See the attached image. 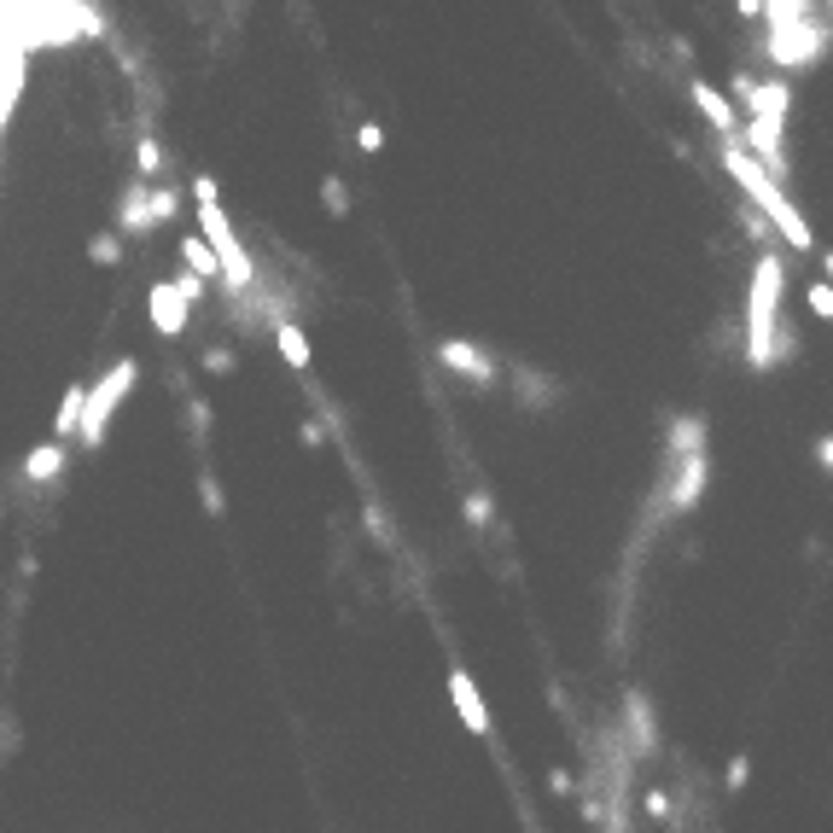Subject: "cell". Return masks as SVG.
<instances>
[{
    "label": "cell",
    "instance_id": "1",
    "mask_svg": "<svg viewBox=\"0 0 833 833\" xmlns=\"http://www.w3.org/2000/svg\"><path fill=\"white\" fill-rule=\"evenodd\" d=\"M758 18H781V24H769V65L781 71H810L816 58L833 47V24H810L816 7H758Z\"/></svg>",
    "mask_w": 833,
    "mask_h": 833
},
{
    "label": "cell",
    "instance_id": "2",
    "mask_svg": "<svg viewBox=\"0 0 833 833\" xmlns=\"http://www.w3.org/2000/svg\"><path fill=\"white\" fill-rule=\"evenodd\" d=\"M781 315V257L758 251V269H751V298H746V368L769 374V333H776Z\"/></svg>",
    "mask_w": 833,
    "mask_h": 833
},
{
    "label": "cell",
    "instance_id": "3",
    "mask_svg": "<svg viewBox=\"0 0 833 833\" xmlns=\"http://www.w3.org/2000/svg\"><path fill=\"white\" fill-rule=\"evenodd\" d=\"M193 193H198V216H205V246L216 251L221 274H228V286L246 292V286H251V257L239 251L228 216H221V205H216V175H193Z\"/></svg>",
    "mask_w": 833,
    "mask_h": 833
},
{
    "label": "cell",
    "instance_id": "4",
    "mask_svg": "<svg viewBox=\"0 0 833 833\" xmlns=\"http://www.w3.org/2000/svg\"><path fill=\"white\" fill-rule=\"evenodd\" d=\"M134 379H140V361H134V356H123V361H117V368H111L106 379H99V385H88V402H83V425H76L88 450H99V437H106V420L117 414V402H123V391H129Z\"/></svg>",
    "mask_w": 833,
    "mask_h": 833
},
{
    "label": "cell",
    "instance_id": "5",
    "mask_svg": "<svg viewBox=\"0 0 833 833\" xmlns=\"http://www.w3.org/2000/svg\"><path fill=\"white\" fill-rule=\"evenodd\" d=\"M618 740H624V751H636V758H647V751L659 746V735H653V705H647V694H641V688H629V694H624V723H618Z\"/></svg>",
    "mask_w": 833,
    "mask_h": 833
},
{
    "label": "cell",
    "instance_id": "6",
    "mask_svg": "<svg viewBox=\"0 0 833 833\" xmlns=\"http://www.w3.org/2000/svg\"><path fill=\"white\" fill-rule=\"evenodd\" d=\"M437 361H443V368H450V374L473 379V385H490V379H496L490 356H484L478 344H466V338H443V344H437Z\"/></svg>",
    "mask_w": 833,
    "mask_h": 833
},
{
    "label": "cell",
    "instance_id": "7",
    "mask_svg": "<svg viewBox=\"0 0 833 833\" xmlns=\"http://www.w3.org/2000/svg\"><path fill=\"white\" fill-rule=\"evenodd\" d=\"M688 94H694V106L705 111V123L717 129L723 140H740V111L728 106V94H717L711 83H688Z\"/></svg>",
    "mask_w": 833,
    "mask_h": 833
},
{
    "label": "cell",
    "instance_id": "8",
    "mask_svg": "<svg viewBox=\"0 0 833 833\" xmlns=\"http://www.w3.org/2000/svg\"><path fill=\"white\" fill-rule=\"evenodd\" d=\"M450 700H455L461 723L473 728V735H490V705L478 700V688H473V677H466V670H450Z\"/></svg>",
    "mask_w": 833,
    "mask_h": 833
},
{
    "label": "cell",
    "instance_id": "9",
    "mask_svg": "<svg viewBox=\"0 0 833 833\" xmlns=\"http://www.w3.org/2000/svg\"><path fill=\"white\" fill-rule=\"evenodd\" d=\"M117 228H123V234H152V228H158L152 187H147V181H134V187L123 193V205H117Z\"/></svg>",
    "mask_w": 833,
    "mask_h": 833
},
{
    "label": "cell",
    "instance_id": "10",
    "mask_svg": "<svg viewBox=\"0 0 833 833\" xmlns=\"http://www.w3.org/2000/svg\"><path fill=\"white\" fill-rule=\"evenodd\" d=\"M688 455H705V420H700V414H682V420L664 432V466H670V461H688Z\"/></svg>",
    "mask_w": 833,
    "mask_h": 833
},
{
    "label": "cell",
    "instance_id": "11",
    "mask_svg": "<svg viewBox=\"0 0 833 833\" xmlns=\"http://www.w3.org/2000/svg\"><path fill=\"white\" fill-rule=\"evenodd\" d=\"M152 327L164 338H181V327H187V303L175 298V286H152Z\"/></svg>",
    "mask_w": 833,
    "mask_h": 833
},
{
    "label": "cell",
    "instance_id": "12",
    "mask_svg": "<svg viewBox=\"0 0 833 833\" xmlns=\"http://www.w3.org/2000/svg\"><path fill=\"white\" fill-rule=\"evenodd\" d=\"M58 473H65V443H42V450H30V461H24V478L30 484H47Z\"/></svg>",
    "mask_w": 833,
    "mask_h": 833
},
{
    "label": "cell",
    "instance_id": "13",
    "mask_svg": "<svg viewBox=\"0 0 833 833\" xmlns=\"http://www.w3.org/2000/svg\"><path fill=\"white\" fill-rule=\"evenodd\" d=\"M83 402H88V385H71L65 402H58V414H53V443H65L76 425H83Z\"/></svg>",
    "mask_w": 833,
    "mask_h": 833
},
{
    "label": "cell",
    "instance_id": "14",
    "mask_svg": "<svg viewBox=\"0 0 833 833\" xmlns=\"http://www.w3.org/2000/svg\"><path fill=\"white\" fill-rule=\"evenodd\" d=\"M274 350H280L286 368H310V338H303V327H292V321L274 327Z\"/></svg>",
    "mask_w": 833,
    "mask_h": 833
},
{
    "label": "cell",
    "instance_id": "15",
    "mask_svg": "<svg viewBox=\"0 0 833 833\" xmlns=\"http://www.w3.org/2000/svg\"><path fill=\"white\" fill-rule=\"evenodd\" d=\"M181 262H187V269H193L198 280H216V274H221L216 251H210V246H205V239H198V234H187V239H181Z\"/></svg>",
    "mask_w": 833,
    "mask_h": 833
},
{
    "label": "cell",
    "instance_id": "16",
    "mask_svg": "<svg viewBox=\"0 0 833 833\" xmlns=\"http://www.w3.org/2000/svg\"><path fill=\"white\" fill-rule=\"evenodd\" d=\"M88 262H99V269H117V262H123V239H117V234H94V239H88Z\"/></svg>",
    "mask_w": 833,
    "mask_h": 833
},
{
    "label": "cell",
    "instance_id": "17",
    "mask_svg": "<svg viewBox=\"0 0 833 833\" xmlns=\"http://www.w3.org/2000/svg\"><path fill=\"white\" fill-rule=\"evenodd\" d=\"M134 170H140V181H152V175H164V147H158V140L147 134L134 147Z\"/></svg>",
    "mask_w": 833,
    "mask_h": 833
},
{
    "label": "cell",
    "instance_id": "18",
    "mask_svg": "<svg viewBox=\"0 0 833 833\" xmlns=\"http://www.w3.org/2000/svg\"><path fill=\"white\" fill-rule=\"evenodd\" d=\"M321 205H327L333 216H350V187H344L338 175H327V181H321Z\"/></svg>",
    "mask_w": 833,
    "mask_h": 833
},
{
    "label": "cell",
    "instance_id": "19",
    "mask_svg": "<svg viewBox=\"0 0 833 833\" xmlns=\"http://www.w3.org/2000/svg\"><path fill=\"white\" fill-rule=\"evenodd\" d=\"M461 513H466V524H473V531H484V524H490V496H484V490H473V496H466V507H461Z\"/></svg>",
    "mask_w": 833,
    "mask_h": 833
},
{
    "label": "cell",
    "instance_id": "20",
    "mask_svg": "<svg viewBox=\"0 0 833 833\" xmlns=\"http://www.w3.org/2000/svg\"><path fill=\"white\" fill-rule=\"evenodd\" d=\"M647 816L677 827V799H670V792H647Z\"/></svg>",
    "mask_w": 833,
    "mask_h": 833
},
{
    "label": "cell",
    "instance_id": "21",
    "mask_svg": "<svg viewBox=\"0 0 833 833\" xmlns=\"http://www.w3.org/2000/svg\"><path fill=\"white\" fill-rule=\"evenodd\" d=\"M804 303H810V310H816L822 321H833V286H827V280H816V286L804 292Z\"/></svg>",
    "mask_w": 833,
    "mask_h": 833
},
{
    "label": "cell",
    "instance_id": "22",
    "mask_svg": "<svg viewBox=\"0 0 833 833\" xmlns=\"http://www.w3.org/2000/svg\"><path fill=\"white\" fill-rule=\"evenodd\" d=\"M746 776H751V758H746V751H735V758H728L723 787H728V792H740V787H746Z\"/></svg>",
    "mask_w": 833,
    "mask_h": 833
},
{
    "label": "cell",
    "instance_id": "23",
    "mask_svg": "<svg viewBox=\"0 0 833 833\" xmlns=\"http://www.w3.org/2000/svg\"><path fill=\"white\" fill-rule=\"evenodd\" d=\"M356 147H361V152H379V147H385V129H379V123H361Z\"/></svg>",
    "mask_w": 833,
    "mask_h": 833
},
{
    "label": "cell",
    "instance_id": "24",
    "mask_svg": "<svg viewBox=\"0 0 833 833\" xmlns=\"http://www.w3.org/2000/svg\"><path fill=\"white\" fill-rule=\"evenodd\" d=\"M816 466H822V473H833V432L816 437Z\"/></svg>",
    "mask_w": 833,
    "mask_h": 833
},
{
    "label": "cell",
    "instance_id": "25",
    "mask_svg": "<svg viewBox=\"0 0 833 833\" xmlns=\"http://www.w3.org/2000/svg\"><path fill=\"white\" fill-rule=\"evenodd\" d=\"M548 792H560V799H565V792H572V776H565V769H548Z\"/></svg>",
    "mask_w": 833,
    "mask_h": 833
},
{
    "label": "cell",
    "instance_id": "26",
    "mask_svg": "<svg viewBox=\"0 0 833 833\" xmlns=\"http://www.w3.org/2000/svg\"><path fill=\"white\" fill-rule=\"evenodd\" d=\"M205 507H210V513H221V490H216L210 473H205Z\"/></svg>",
    "mask_w": 833,
    "mask_h": 833
},
{
    "label": "cell",
    "instance_id": "27",
    "mask_svg": "<svg viewBox=\"0 0 833 833\" xmlns=\"http://www.w3.org/2000/svg\"><path fill=\"white\" fill-rule=\"evenodd\" d=\"M205 368H210V374H228V368H234V356H221V350H210V356H205Z\"/></svg>",
    "mask_w": 833,
    "mask_h": 833
},
{
    "label": "cell",
    "instance_id": "28",
    "mask_svg": "<svg viewBox=\"0 0 833 833\" xmlns=\"http://www.w3.org/2000/svg\"><path fill=\"white\" fill-rule=\"evenodd\" d=\"M822 269H827V286H833V251H822Z\"/></svg>",
    "mask_w": 833,
    "mask_h": 833
}]
</instances>
